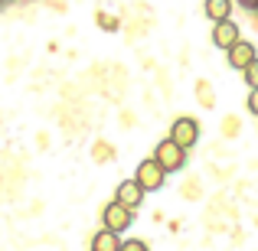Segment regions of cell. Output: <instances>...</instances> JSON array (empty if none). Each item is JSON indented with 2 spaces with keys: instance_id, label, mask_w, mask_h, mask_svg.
<instances>
[{
  "instance_id": "cell-3",
  "label": "cell",
  "mask_w": 258,
  "mask_h": 251,
  "mask_svg": "<svg viewBox=\"0 0 258 251\" xmlns=\"http://www.w3.org/2000/svg\"><path fill=\"white\" fill-rule=\"evenodd\" d=\"M101 219H105V228H111V232H127V228H131V209L127 206H121L118 199L111 202V206H105V212H101Z\"/></svg>"
},
{
  "instance_id": "cell-14",
  "label": "cell",
  "mask_w": 258,
  "mask_h": 251,
  "mask_svg": "<svg viewBox=\"0 0 258 251\" xmlns=\"http://www.w3.org/2000/svg\"><path fill=\"white\" fill-rule=\"evenodd\" d=\"M242 4H245L248 10H258V0H242Z\"/></svg>"
},
{
  "instance_id": "cell-10",
  "label": "cell",
  "mask_w": 258,
  "mask_h": 251,
  "mask_svg": "<svg viewBox=\"0 0 258 251\" xmlns=\"http://www.w3.org/2000/svg\"><path fill=\"white\" fill-rule=\"evenodd\" d=\"M242 72H245V82L252 85V88H258V56H255V59H252V62H248Z\"/></svg>"
},
{
  "instance_id": "cell-1",
  "label": "cell",
  "mask_w": 258,
  "mask_h": 251,
  "mask_svg": "<svg viewBox=\"0 0 258 251\" xmlns=\"http://www.w3.org/2000/svg\"><path fill=\"white\" fill-rule=\"evenodd\" d=\"M154 160H157V163L164 166L167 173H173V170H180L183 163H186V147H180L173 137H167V140H160V144H157Z\"/></svg>"
},
{
  "instance_id": "cell-12",
  "label": "cell",
  "mask_w": 258,
  "mask_h": 251,
  "mask_svg": "<svg viewBox=\"0 0 258 251\" xmlns=\"http://www.w3.org/2000/svg\"><path fill=\"white\" fill-rule=\"evenodd\" d=\"M248 111L258 114V88H252V92H248Z\"/></svg>"
},
{
  "instance_id": "cell-6",
  "label": "cell",
  "mask_w": 258,
  "mask_h": 251,
  "mask_svg": "<svg viewBox=\"0 0 258 251\" xmlns=\"http://www.w3.org/2000/svg\"><path fill=\"white\" fill-rule=\"evenodd\" d=\"M118 202H121V206H127V209L134 212V209L144 202V186H141L138 180H124V183L118 186Z\"/></svg>"
},
{
  "instance_id": "cell-9",
  "label": "cell",
  "mask_w": 258,
  "mask_h": 251,
  "mask_svg": "<svg viewBox=\"0 0 258 251\" xmlns=\"http://www.w3.org/2000/svg\"><path fill=\"white\" fill-rule=\"evenodd\" d=\"M229 13H232V0H206V17L213 20H229Z\"/></svg>"
},
{
  "instance_id": "cell-7",
  "label": "cell",
  "mask_w": 258,
  "mask_h": 251,
  "mask_svg": "<svg viewBox=\"0 0 258 251\" xmlns=\"http://www.w3.org/2000/svg\"><path fill=\"white\" fill-rule=\"evenodd\" d=\"M226 52H229V65H232V69H239V72H242V69H245V65L255 59V46H252V43H245V39L232 43Z\"/></svg>"
},
{
  "instance_id": "cell-8",
  "label": "cell",
  "mask_w": 258,
  "mask_h": 251,
  "mask_svg": "<svg viewBox=\"0 0 258 251\" xmlns=\"http://www.w3.org/2000/svg\"><path fill=\"white\" fill-rule=\"evenodd\" d=\"M118 248H121L118 232H111V228H101V232L92 238V251H118Z\"/></svg>"
},
{
  "instance_id": "cell-11",
  "label": "cell",
  "mask_w": 258,
  "mask_h": 251,
  "mask_svg": "<svg viewBox=\"0 0 258 251\" xmlns=\"http://www.w3.org/2000/svg\"><path fill=\"white\" fill-rule=\"evenodd\" d=\"M118 251H147V245L134 238V241H121V248H118Z\"/></svg>"
},
{
  "instance_id": "cell-4",
  "label": "cell",
  "mask_w": 258,
  "mask_h": 251,
  "mask_svg": "<svg viewBox=\"0 0 258 251\" xmlns=\"http://www.w3.org/2000/svg\"><path fill=\"white\" fill-rule=\"evenodd\" d=\"M170 137H173L180 147H186V150H189V147L200 140V124H196L193 118H176L173 127H170Z\"/></svg>"
},
{
  "instance_id": "cell-13",
  "label": "cell",
  "mask_w": 258,
  "mask_h": 251,
  "mask_svg": "<svg viewBox=\"0 0 258 251\" xmlns=\"http://www.w3.org/2000/svg\"><path fill=\"white\" fill-rule=\"evenodd\" d=\"M98 23H101V26H108V30H114V26H118L111 17H105V13H98Z\"/></svg>"
},
{
  "instance_id": "cell-5",
  "label": "cell",
  "mask_w": 258,
  "mask_h": 251,
  "mask_svg": "<svg viewBox=\"0 0 258 251\" xmlns=\"http://www.w3.org/2000/svg\"><path fill=\"white\" fill-rule=\"evenodd\" d=\"M239 26L232 23V20H216V26H213V43L219 46V49H229L232 43H239Z\"/></svg>"
},
{
  "instance_id": "cell-2",
  "label": "cell",
  "mask_w": 258,
  "mask_h": 251,
  "mask_svg": "<svg viewBox=\"0 0 258 251\" xmlns=\"http://www.w3.org/2000/svg\"><path fill=\"white\" fill-rule=\"evenodd\" d=\"M164 176H167V170L157 163V160H144V163L138 166V173H134V180L144 186V193H151V189H160L164 186Z\"/></svg>"
}]
</instances>
